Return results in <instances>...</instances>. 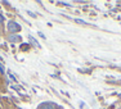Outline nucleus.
<instances>
[{
	"label": "nucleus",
	"mask_w": 121,
	"mask_h": 109,
	"mask_svg": "<svg viewBox=\"0 0 121 109\" xmlns=\"http://www.w3.org/2000/svg\"><path fill=\"white\" fill-rule=\"evenodd\" d=\"M8 30L10 31V32H17V31L19 30V26L16 23V22H9L8 23Z\"/></svg>",
	"instance_id": "nucleus-1"
},
{
	"label": "nucleus",
	"mask_w": 121,
	"mask_h": 109,
	"mask_svg": "<svg viewBox=\"0 0 121 109\" xmlns=\"http://www.w3.org/2000/svg\"><path fill=\"white\" fill-rule=\"evenodd\" d=\"M9 40L10 41H18V40H21V36H17V35H10L9 36Z\"/></svg>",
	"instance_id": "nucleus-2"
},
{
	"label": "nucleus",
	"mask_w": 121,
	"mask_h": 109,
	"mask_svg": "<svg viewBox=\"0 0 121 109\" xmlns=\"http://www.w3.org/2000/svg\"><path fill=\"white\" fill-rule=\"evenodd\" d=\"M75 21L77 22V23H81V24H88V22H85V21H82V19H75Z\"/></svg>",
	"instance_id": "nucleus-3"
},
{
	"label": "nucleus",
	"mask_w": 121,
	"mask_h": 109,
	"mask_svg": "<svg viewBox=\"0 0 121 109\" xmlns=\"http://www.w3.org/2000/svg\"><path fill=\"white\" fill-rule=\"evenodd\" d=\"M9 77H10V80H12V81H16V78H14L13 74H9Z\"/></svg>",
	"instance_id": "nucleus-4"
},
{
	"label": "nucleus",
	"mask_w": 121,
	"mask_h": 109,
	"mask_svg": "<svg viewBox=\"0 0 121 109\" xmlns=\"http://www.w3.org/2000/svg\"><path fill=\"white\" fill-rule=\"evenodd\" d=\"M3 21H4V18H3V16H1V14H0V23H1Z\"/></svg>",
	"instance_id": "nucleus-5"
}]
</instances>
